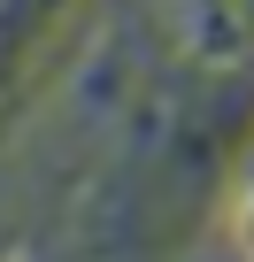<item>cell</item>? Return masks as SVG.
Here are the masks:
<instances>
[{
    "instance_id": "6da1fadb",
    "label": "cell",
    "mask_w": 254,
    "mask_h": 262,
    "mask_svg": "<svg viewBox=\"0 0 254 262\" xmlns=\"http://www.w3.org/2000/svg\"><path fill=\"white\" fill-rule=\"evenodd\" d=\"M246 247H254V208H246Z\"/></svg>"
}]
</instances>
